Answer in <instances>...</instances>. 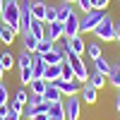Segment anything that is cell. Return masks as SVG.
Returning a JSON list of instances; mask_svg holds the SVG:
<instances>
[{
	"mask_svg": "<svg viewBox=\"0 0 120 120\" xmlns=\"http://www.w3.org/2000/svg\"><path fill=\"white\" fill-rule=\"evenodd\" d=\"M19 12H22V5H19L17 0H5V10H3V15H0V19H3L7 26H12L17 34H22V26H19Z\"/></svg>",
	"mask_w": 120,
	"mask_h": 120,
	"instance_id": "obj_1",
	"label": "cell"
},
{
	"mask_svg": "<svg viewBox=\"0 0 120 120\" xmlns=\"http://www.w3.org/2000/svg\"><path fill=\"white\" fill-rule=\"evenodd\" d=\"M101 19H103V12H101V10H91V12L82 15V19H79V34L94 31V29L101 24Z\"/></svg>",
	"mask_w": 120,
	"mask_h": 120,
	"instance_id": "obj_2",
	"label": "cell"
},
{
	"mask_svg": "<svg viewBox=\"0 0 120 120\" xmlns=\"http://www.w3.org/2000/svg\"><path fill=\"white\" fill-rule=\"evenodd\" d=\"M94 34H96V38H101V41H115V22H113V17L103 15L101 24L94 29Z\"/></svg>",
	"mask_w": 120,
	"mask_h": 120,
	"instance_id": "obj_3",
	"label": "cell"
},
{
	"mask_svg": "<svg viewBox=\"0 0 120 120\" xmlns=\"http://www.w3.org/2000/svg\"><path fill=\"white\" fill-rule=\"evenodd\" d=\"M31 3L34 0H24L22 5V12H19V26H22V34L31 29V22H34V15H31Z\"/></svg>",
	"mask_w": 120,
	"mask_h": 120,
	"instance_id": "obj_4",
	"label": "cell"
},
{
	"mask_svg": "<svg viewBox=\"0 0 120 120\" xmlns=\"http://www.w3.org/2000/svg\"><path fill=\"white\" fill-rule=\"evenodd\" d=\"M79 115H82L79 96H67V101H65V118L67 120H79Z\"/></svg>",
	"mask_w": 120,
	"mask_h": 120,
	"instance_id": "obj_5",
	"label": "cell"
},
{
	"mask_svg": "<svg viewBox=\"0 0 120 120\" xmlns=\"http://www.w3.org/2000/svg\"><path fill=\"white\" fill-rule=\"evenodd\" d=\"M46 38L48 41H60V38H65V26L63 22H51V24H46Z\"/></svg>",
	"mask_w": 120,
	"mask_h": 120,
	"instance_id": "obj_6",
	"label": "cell"
},
{
	"mask_svg": "<svg viewBox=\"0 0 120 120\" xmlns=\"http://www.w3.org/2000/svg\"><path fill=\"white\" fill-rule=\"evenodd\" d=\"M65 48H67L70 53H75V55H82V53L86 51V43H84L82 34H79V36H70V38H65Z\"/></svg>",
	"mask_w": 120,
	"mask_h": 120,
	"instance_id": "obj_7",
	"label": "cell"
},
{
	"mask_svg": "<svg viewBox=\"0 0 120 120\" xmlns=\"http://www.w3.org/2000/svg\"><path fill=\"white\" fill-rule=\"evenodd\" d=\"M60 86V91H63V96H77L79 91H82V84L77 82V79H70V82H55Z\"/></svg>",
	"mask_w": 120,
	"mask_h": 120,
	"instance_id": "obj_8",
	"label": "cell"
},
{
	"mask_svg": "<svg viewBox=\"0 0 120 120\" xmlns=\"http://www.w3.org/2000/svg\"><path fill=\"white\" fill-rule=\"evenodd\" d=\"M43 101H46V103H58V101H63V91H60V86H58L55 82L46 86V91H43Z\"/></svg>",
	"mask_w": 120,
	"mask_h": 120,
	"instance_id": "obj_9",
	"label": "cell"
},
{
	"mask_svg": "<svg viewBox=\"0 0 120 120\" xmlns=\"http://www.w3.org/2000/svg\"><path fill=\"white\" fill-rule=\"evenodd\" d=\"M63 26H65V38H70V36H79V15L72 12V15H70V19H67Z\"/></svg>",
	"mask_w": 120,
	"mask_h": 120,
	"instance_id": "obj_10",
	"label": "cell"
},
{
	"mask_svg": "<svg viewBox=\"0 0 120 120\" xmlns=\"http://www.w3.org/2000/svg\"><path fill=\"white\" fill-rule=\"evenodd\" d=\"M0 41H3L5 46H10V43H15V41H17V31H15L12 26H7L5 22L0 24Z\"/></svg>",
	"mask_w": 120,
	"mask_h": 120,
	"instance_id": "obj_11",
	"label": "cell"
},
{
	"mask_svg": "<svg viewBox=\"0 0 120 120\" xmlns=\"http://www.w3.org/2000/svg\"><path fill=\"white\" fill-rule=\"evenodd\" d=\"M79 94H82V101L84 103H96V98H98V89L96 86H91V84H84L82 86V91H79Z\"/></svg>",
	"mask_w": 120,
	"mask_h": 120,
	"instance_id": "obj_12",
	"label": "cell"
},
{
	"mask_svg": "<svg viewBox=\"0 0 120 120\" xmlns=\"http://www.w3.org/2000/svg\"><path fill=\"white\" fill-rule=\"evenodd\" d=\"M60 75H63V65H48L46 72H43V79H46L48 84H53V82L60 79Z\"/></svg>",
	"mask_w": 120,
	"mask_h": 120,
	"instance_id": "obj_13",
	"label": "cell"
},
{
	"mask_svg": "<svg viewBox=\"0 0 120 120\" xmlns=\"http://www.w3.org/2000/svg\"><path fill=\"white\" fill-rule=\"evenodd\" d=\"M46 60H43V55H36L34 53V63H31V72H34V79L36 77H43V72H46Z\"/></svg>",
	"mask_w": 120,
	"mask_h": 120,
	"instance_id": "obj_14",
	"label": "cell"
},
{
	"mask_svg": "<svg viewBox=\"0 0 120 120\" xmlns=\"http://www.w3.org/2000/svg\"><path fill=\"white\" fill-rule=\"evenodd\" d=\"M94 70H96V72H101V75H111V70H113V65L111 63H108V60L103 58V55H98V58H94Z\"/></svg>",
	"mask_w": 120,
	"mask_h": 120,
	"instance_id": "obj_15",
	"label": "cell"
},
{
	"mask_svg": "<svg viewBox=\"0 0 120 120\" xmlns=\"http://www.w3.org/2000/svg\"><path fill=\"white\" fill-rule=\"evenodd\" d=\"M75 12V7L72 5H70V3H65V0H63V3H60L58 5V22H67V19H70V15H72Z\"/></svg>",
	"mask_w": 120,
	"mask_h": 120,
	"instance_id": "obj_16",
	"label": "cell"
},
{
	"mask_svg": "<svg viewBox=\"0 0 120 120\" xmlns=\"http://www.w3.org/2000/svg\"><path fill=\"white\" fill-rule=\"evenodd\" d=\"M46 3H43V0H34V3H31V15H34V19H41V22H43V19H46Z\"/></svg>",
	"mask_w": 120,
	"mask_h": 120,
	"instance_id": "obj_17",
	"label": "cell"
},
{
	"mask_svg": "<svg viewBox=\"0 0 120 120\" xmlns=\"http://www.w3.org/2000/svg\"><path fill=\"white\" fill-rule=\"evenodd\" d=\"M48 115H51V118H58V120H67V118H65V103H63V101L51 103V106H48Z\"/></svg>",
	"mask_w": 120,
	"mask_h": 120,
	"instance_id": "obj_18",
	"label": "cell"
},
{
	"mask_svg": "<svg viewBox=\"0 0 120 120\" xmlns=\"http://www.w3.org/2000/svg\"><path fill=\"white\" fill-rule=\"evenodd\" d=\"M31 63H34V53H29V51H19V55H17V65H19V70H24V67H31Z\"/></svg>",
	"mask_w": 120,
	"mask_h": 120,
	"instance_id": "obj_19",
	"label": "cell"
},
{
	"mask_svg": "<svg viewBox=\"0 0 120 120\" xmlns=\"http://www.w3.org/2000/svg\"><path fill=\"white\" fill-rule=\"evenodd\" d=\"M36 46H38V38H36L31 31H24V43H22V48L29 51V53H36Z\"/></svg>",
	"mask_w": 120,
	"mask_h": 120,
	"instance_id": "obj_20",
	"label": "cell"
},
{
	"mask_svg": "<svg viewBox=\"0 0 120 120\" xmlns=\"http://www.w3.org/2000/svg\"><path fill=\"white\" fill-rule=\"evenodd\" d=\"M46 86H48L46 79H43V77H36V79H31V84H29V91H31V94H41V96H43Z\"/></svg>",
	"mask_w": 120,
	"mask_h": 120,
	"instance_id": "obj_21",
	"label": "cell"
},
{
	"mask_svg": "<svg viewBox=\"0 0 120 120\" xmlns=\"http://www.w3.org/2000/svg\"><path fill=\"white\" fill-rule=\"evenodd\" d=\"M29 31H31V34L38 38V41H41V38H46V22H41V19H34Z\"/></svg>",
	"mask_w": 120,
	"mask_h": 120,
	"instance_id": "obj_22",
	"label": "cell"
},
{
	"mask_svg": "<svg viewBox=\"0 0 120 120\" xmlns=\"http://www.w3.org/2000/svg\"><path fill=\"white\" fill-rule=\"evenodd\" d=\"M106 82H108V77H106V75H101V72H96V70H94V75H89V84L96 86V89H103V86H106Z\"/></svg>",
	"mask_w": 120,
	"mask_h": 120,
	"instance_id": "obj_23",
	"label": "cell"
},
{
	"mask_svg": "<svg viewBox=\"0 0 120 120\" xmlns=\"http://www.w3.org/2000/svg\"><path fill=\"white\" fill-rule=\"evenodd\" d=\"M55 48V43L53 41H48V38H41L38 41V46H36V55H46V53H51Z\"/></svg>",
	"mask_w": 120,
	"mask_h": 120,
	"instance_id": "obj_24",
	"label": "cell"
},
{
	"mask_svg": "<svg viewBox=\"0 0 120 120\" xmlns=\"http://www.w3.org/2000/svg\"><path fill=\"white\" fill-rule=\"evenodd\" d=\"M70 79H75V72H72V65L65 60V63H63V75H60L58 82H70Z\"/></svg>",
	"mask_w": 120,
	"mask_h": 120,
	"instance_id": "obj_25",
	"label": "cell"
},
{
	"mask_svg": "<svg viewBox=\"0 0 120 120\" xmlns=\"http://www.w3.org/2000/svg\"><path fill=\"white\" fill-rule=\"evenodd\" d=\"M0 63L5 65V70H12V65L17 63V58L10 53V51H5V53H0Z\"/></svg>",
	"mask_w": 120,
	"mask_h": 120,
	"instance_id": "obj_26",
	"label": "cell"
},
{
	"mask_svg": "<svg viewBox=\"0 0 120 120\" xmlns=\"http://www.w3.org/2000/svg\"><path fill=\"white\" fill-rule=\"evenodd\" d=\"M108 82H111L115 89H120V65H113L111 75H108Z\"/></svg>",
	"mask_w": 120,
	"mask_h": 120,
	"instance_id": "obj_27",
	"label": "cell"
},
{
	"mask_svg": "<svg viewBox=\"0 0 120 120\" xmlns=\"http://www.w3.org/2000/svg\"><path fill=\"white\" fill-rule=\"evenodd\" d=\"M46 24H51V22H58V5H48L46 7V19H43Z\"/></svg>",
	"mask_w": 120,
	"mask_h": 120,
	"instance_id": "obj_28",
	"label": "cell"
},
{
	"mask_svg": "<svg viewBox=\"0 0 120 120\" xmlns=\"http://www.w3.org/2000/svg\"><path fill=\"white\" fill-rule=\"evenodd\" d=\"M19 79H22V86L31 84V79H34V72H31V67H24V70H19Z\"/></svg>",
	"mask_w": 120,
	"mask_h": 120,
	"instance_id": "obj_29",
	"label": "cell"
},
{
	"mask_svg": "<svg viewBox=\"0 0 120 120\" xmlns=\"http://www.w3.org/2000/svg\"><path fill=\"white\" fill-rule=\"evenodd\" d=\"M7 106H10V111H12V113H17V115H24V108H26V106H24L22 101H17V98H12V101H10Z\"/></svg>",
	"mask_w": 120,
	"mask_h": 120,
	"instance_id": "obj_30",
	"label": "cell"
},
{
	"mask_svg": "<svg viewBox=\"0 0 120 120\" xmlns=\"http://www.w3.org/2000/svg\"><path fill=\"white\" fill-rule=\"evenodd\" d=\"M10 103V91H7V84L0 82V106H7Z\"/></svg>",
	"mask_w": 120,
	"mask_h": 120,
	"instance_id": "obj_31",
	"label": "cell"
},
{
	"mask_svg": "<svg viewBox=\"0 0 120 120\" xmlns=\"http://www.w3.org/2000/svg\"><path fill=\"white\" fill-rule=\"evenodd\" d=\"M79 10H82V15H86V12H91V10H94V5H91V0H77V3H75Z\"/></svg>",
	"mask_w": 120,
	"mask_h": 120,
	"instance_id": "obj_32",
	"label": "cell"
},
{
	"mask_svg": "<svg viewBox=\"0 0 120 120\" xmlns=\"http://www.w3.org/2000/svg\"><path fill=\"white\" fill-rule=\"evenodd\" d=\"M86 53H89V58H98V55H101V46H98V43H89L86 46Z\"/></svg>",
	"mask_w": 120,
	"mask_h": 120,
	"instance_id": "obj_33",
	"label": "cell"
},
{
	"mask_svg": "<svg viewBox=\"0 0 120 120\" xmlns=\"http://www.w3.org/2000/svg\"><path fill=\"white\" fill-rule=\"evenodd\" d=\"M15 98H17V101H22V103L26 106V103H29V91H26V89L22 86V89H19V91L15 94Z\"/></svg>",
	"mask_w": 120,
	"mask_h": 120,
	"instance_id": "obj_34",
	"label": "cell"
},
{
	"mask_svg": "<svg viewBox=\"0 0 120 120\" xmlns=\"http://www.w3.org/2000/svg\"><path fill=\"white\" fill-rule=\"evenodd\" d=\"M38 103H43V96H41V94H31V91H29V106H38Z\"/></svg>",
	"mask_w": 120,
	"mask_h": 120,
	"instance_id": "obj_35",
	"label": "cell"
},
{
	"mask_svg": "<svg viewBox=\"0 0 120 120\" xmlns=\"http://www.w3.org/2000/svg\"><path fill=\"white\" fill-rule=\"evenodd\" d=\"M108 3H111V0H91L94 10H106V7H108Z\"/></svg>",
	"mask_w": 120,
	"mask_h": 120,
	"instance_id": "obj_36",
	"label": "cell"
},
{
	"mask_svg": "<svg viewBox=\"0 0 120 120\" xmlns=\"http://www.w3.org/2000/svg\"><path fill=\"white\" fill-rule=\"evenodd\" d=\"M7 113H10V106H0V120H5Z\"/></svg>",
	"mask_w": 120,
	"mask_h": 120,
	"instance_id": "obj_37",
	"label": "cell"
},
{
	"mask_svg": "<svg viewBox=\"0 0 120 120\" xmlns=\"http://www.w3.org/2000/svg\"><path fill=\"white\" fill-rule=\"evenodd\" d=\"M31 120H51V115H48V113H38V115H34Z\"/></svg>",
	"mask_w": 120,
	"mask_h": 120,
	"instance_id": "obj_38",
	"label": "cell"
},
{
	"mask_svg": "<svg viewBox=\"0 0 120 120\" xmlns=\"http://www.w3.org/2000/svg\"><path fill=\"white\" fill-rule=\"evenodd\" d=\"M19 118H22V115H17V113H12V111H10V113H7V118H5V120H19Z\"/></svg>",
	"mask_w": 120,
	"mask_h": 120,
	"instance_id": "obj_39",
	"label": "cell"
},
{
	"mask_svg": "<svg viewBox=\"0 0 120 120\" xmlns=\"http://www.w3.org/2000/svg\"><path fill=\"white\" fill-rule=\"evenodd\" d=\"M115 41H120V22H115Z\"/></svg>",
	"mask_w": 120,
	"mask_h": 120,
	"instance_id": "obj_40",
	"label": "cell"
},
{
	"mask_svg": "<svg viewBox=\"0 0 120 120\" xmlns=\"http://www.w3.org/2000/svg\"><path fill=\"white\" fill-rule=\"evenodd\" d=\"M5 72H7V70H5V65L0 63V82H3V77H5Z\"/></svg>",
	"mask_w": 120,
	"mask_h": 120,
	"instance_id": "obj_41",
	"label": "cell"
},
{
	"mask_svg": "<svg viewBox=\"0 0 120 120\" xmlns=\"http://www.w3.org/2000/svg\"><path fill=\"white\" fill-rule=\"evenodd\" d=\"M115 108H118V113H120V94H118V98H115Z\"/></svg>",
	"mask_w": 120,
	"mask_h": 120,
	"instance_id": "obj_42",
	"label": "cell"
},
{
	"mask_svg": "<svg viewBox=\"0 0 120 120\" xmlns=\"http://www.w3.org/2000/svg\"><path fill=\"white\" fill-rule=\"evenodd\" d=\"M3 10H5V0H0V15H3Z\"/></svg>",
	"mask_w": 120,
	"mask_h": 120,
	"instance_id": "obj_43",
	"label": "cell"
},
{
	"mask_svg": "<svg viewBox=\"0 0 120 120\" xmlns=\"http://www.w3.org/2000/svg\"><path fill=\"white\" fill-rule=\"evenodd\" d=\"M65 3H70V5H75V3H77V0H65Z\"/></svg>",
	"mask_w": 120,
	"mask_h": 120,
	"instance_id": "obj_44",
	"label": "cell"
},
{
	"mask_svg": "<svg viewBox=\"0 0 120 120\" xmlns=\"http://www.w3.org/2000/svg\"><path fill=\"white\" fill-rule=\"evenodd\" d=\"M51 120H58V118H51Z\"/></svg>",
	"mask_w": 120,
	"mask_h": 120,
	"instance_id": "obj_45",
	"label": "cell"
},
{
	"mask_svg": "<svg viewBox=\"0 0 120 120\" xmlns=\"http://www.w3.org/2000/svg\"><path fill=\"white\" fill-rule=\"evenodd\" d=\"M118 94H120V89H118Z\"/></svg>",
	"mask_w": 120,
	"mask_h": 120,
	"instance_id": "obj_46",
	"label": "cell"
}]
</instances>
